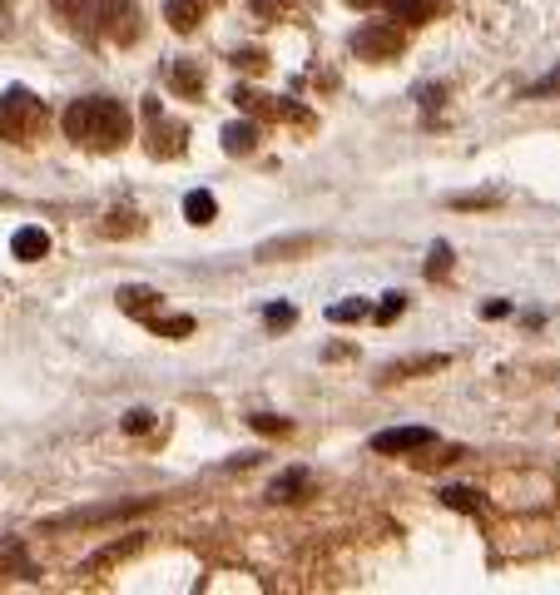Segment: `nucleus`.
I'll return each instance as SVG.
<instances>
[{
  "mask_svg": "<svg viewBox=\"0 0 560 595\" xmlns=\"http://www.w3.org/2000/svg\"><path fill=\"white\" fill-rule=\"evenodd\" d=\"M347 5H357V11H372V5H388V0H347Z\"/></svg>",
  "mask_w": 560,
  "mask_h": 595,
  "instance_id": "obj_35",
  "label": "nucleus"
},
{
  "mask_svg": "<svg viewBox=\"0 0 560 595\" xmlns=\"http://www.w3.org/2000/svg\"><path fill=\"white\" fill-rule=\"evenodd\" d=\"M437 497H442V507L466 511V516H476V511H481V497H476L472 487H442V491H437Z\"/></svg>",
  "mask_w": 560,
  "mask_h": 595,
  "instance_id": "obj_20",
  "label": "nucleus"
},
{
  "mask_svg": "<svg viewBox=\"0 0 560 595\" xmlns=\"http://www.w3.org/2000/svg\"><path fill=\"white\" fill-rule=\"evenodd\" d=\"M362 318H372V304H367V298H347V304L327 308V323H362Z\"/></svg>",
  "mask_w": 560,
  "mask_h": 595,
  "instance_id": "obj_21",
  "label": "nucleus"
},
{
  "mask_svg": "<svg viewBox=\"0 0 560 595\" xmlns=\"http://www.w3.org/2000/svg\"><path fill=\"white\" fill-rule=\"evenodd\" d=\"M11 253H15L21 263H40L45 253H50V234H45V228H15Z\"/></svg>",
  "mask_w": 560,
  "mask_h": 595,
  "instance_id": "obj_13",
  "label": "nucleus"
},
{
  "mask_svg": "<svg viewBox=\"0 0 560 595\" xmlns=\"http://www.w3.org/2000/svg\"><path fill=\"white\" fill-rule=\"evenodd\" d=\"M154 427V412L150 407H134V412H124V432H134V437H144Z\"/></svg>",
  "mask_w": 560,
  "mask_h": 595,
  "instance_id": "obj_28",
  "label": "nucleus"
},
{
  "mask_svg": "<svg viewBox=\"0 0 560 595\" xmlns=\"http://www.w3.org/2000/svg\"><path fill=\"white\" fill-rule=\"evenodd\" d=\"M159 507V497H119L109 501V507H80V511H65V516H50L40 531H75V526H105V521H130L140 516V511H154Z\"/></svg>",
  "mask_w": 560,
  "mask_h": 595,
  "instance_id": "obj_4",
  "label": "nucleus"
},
{
  "mask_svg": "<svg viewBox=\"0 0 560 595\" xmlns=\"http://www.w3.org/2000/svg\"><path fill=\"white\" fill-rule=\"evenodd\" d=\"M183 214H189V224L204 228V224H214V218H218V199L208 194V189H194V194L183 199Z\"/></svg>",
  "mask_w": 560,
  "mask_h": 595,
  "instance_id": "obj_19",
  "label": "nucleus"
},
{
  "mask_svg": "<svg viewBox=\"0 0 560 595\" xmlns=\"http://www.w3.org/2000/svg\"><path fill=\"white\" fill-rule=\"evenodd\" d=\"M511 313V304H501V298H496V304H486V318H507Z\"/></svg>",
  "mask_w": 560,
  "mask_h": 595,
  "instance_id": "obj_34",
  "label": "nucleus"
},
{
  "mask_svg": "<svg viewBox=\"0 0 560 595\" xmlns=\"http://www.w3.org/2000/svg\"><path fill=\"white\" fill-rule=\"evenodd\" d=\"M234 105H238V109H248V115H259V119H283V115H293V119H308V115H302V109H288V105H283V99L263 95V90H243V85L234 90Z\"/></svg>",
  "mask_w": 560,
  "mask_h": 595,
  "instance_id": "obj_9",
  "label": "nucleus"
},
{
  "mask_svg": "<svg viewBox=\"0 0 560 595\" xmlns=\"http://www.w3.org/2000/svg\"><path fill=\"white\" fill-rule=\"evenodd\" d=\"M224 150L228 154H253V150H259V124H253V119L228 124V130H224Z\"/></svg>",
  "mask_w": 560,
  "mask_h": 595,
  "instance_id": "obj_18",
  "label": "nucleus"
},
{
  "mask_svg": "<svg viewBox=\"0 0 560 595\" xmlns=\"http://www.w3.org/2000/svg\"><path fill=\"white\" fill-rule=\"evenodd\" d=\"M70 25L85 35H109V40H134V0H65Z\"/></svg>",
  "mask_w": 560,
  "mask_h": 595,
  "instance_id": "obj_2",
  "label": "nucleus"
},
{
  "mask_svg": "<svg viewBox=\"0 0 560 595\" xmlns=\"http://www.w3.org/2000/svg\"><path fill=\"white\" fill-rule=\"evenodd\" d=\"M313 497V476L302 472V466H288L283 476H273V487H269V501L273 507H298V501Z\"/></svg>",
  "mask_w": 560,
  "mask_h": 595,
  "instance_id": "obj_8",
  "label": "nucleus"
},
{
  "mask_svg": "<svg viewBox=\"0 0 560 595\" xmlns=\"http://www.w3.org/2000/svg\"><path fill=\"white\" fill-rule=\"evenodd\" d=\"M452 273V243H437V249L427 253V278L437 283V278H446Z\"/></svg>",
  "mask_w": 560,
  "mask_h": 595,
  "instance_id": "obj_24",
  "label": "nucleus"
},
{
  "mask_svg": "<svg viewBox=\"0 0 560 595\" xmlns=\"http://www.w3.org/2000/svg\"><path fill=\"white\" fill-rule=\"evenodd\" d=\"M313 249H318V234H288V238H269V243H259L253 259L259 263H283V259H298V253H313Z\"/></svg>",
  "mask_w": 560,
  "mask_h": 595,
  "instance_id": "obj_10",
  "label": "nucleus"
},
{
  "mask_svg": "<svg viewBox=\"0 0 560 595\" xmlns=\"http://www.w3.org/2000/svg\"><path fill=\"white\" fill-rule=\"evenodd\" d=\"M0 566H15L25 581H35V575H40V571H35V561L21 551V546H0Z\"/></svg>",
  "mask_w": 560,
  "mask_h": 595,
  "instance_id": "obj_25",
  "label": "nucleus"
},
{
  "mask_svg": "<svg viewBox=\"0 0 560 595\" xmlns=\"http://www.w3.org/2000/svg\"><path fill=\"white\" fill-rule=\"evenodd\" d=\"M452 357L446 353H421V357H402V362H388L382 368V382H407V378H421V372H442Z\"/></svg>",
  "mask_w": 560,
  "mask_h": 595,
  "instance_id": "obj_11",
  "label": "nucleus"
},
{
  "mask_svg": "<svg viewBox=\"0 0 560 595\" xmlns=\"http://www.w3.org/2000/svg\"><path fill=\"white\" fill-rule=\"evenodd\" d=\"M144 546V531H134V536H124V542H109L105 551H95L85 566H80V575H99V571H109V566H119V561H130L134 551Z\"/></svg>",
  "mask_w": 560,
  "mask_h": 595,
  "instance_id": "obj_12",
  "label": "nucleus"
},
{
  "mask_svg": "<svg viewBox=\"0 0 560 595\" xmlns=\"http://www.w3.org/2000/svg\"><path fill=\"white\" fill-rule=\"evenodd\" d=\"M183 124L169 115H159V105H150V154L154 159H179L183 154Z\"/></svg>",
  "mask_w": 560,
  "mask_h": 595,
  "instance_id": "obj_6",
  "label": "nucleus"
},
{
  "mask_svg": "<svg viewBox=\"0 0 560 595\" xmlns=\"http://www.w3.org/2000/svg\"><path fill=\"white\" fill-rule=\"evenodd\" d=\"M119 308H124L130 318H144V323H154L159 293H154V288H119Z\"/></svg>",
  "mask_w": 560,
  "mask_h": 595,
  "instance_id": "obj_17",
  "label": "nucleus"
},
{
  "mask_svg": "<svg viewBox=\"0 0 560 595\" xmlns=\"http://www.w3.org/2000/svg\"><path fill=\"white\" fill-rule=\"evenodd\" d=\"M40 124H45V105L25 85H11L0 95V140L31 144L40 134Z\"/></svg>",
  "mask_w": 560,
  "mask_h": 595,
  "instance_id": "obj_3",
  "label": "nucleus"
},
{
  "mask_svg": "<svg viewBox=\"0 0 560 595\" xmlns=\"http://www.w3.org/2000/svg\"><path fill=\"white\" fill-rule=\"evenodd\" d=\"M164 21L179 35H189L199 21H204V0H164Z\"/></svg>",
  "mask_w": 560,
  "mask_h": 595,
  "instance_id": "obj_15",
  "label": "nucleus"
},
{
  "mask_svg": "<svg viewBox=\"0 0 560 595\" xmlns=\"http://www.w3.org/2000/svg\"><path fill=\"white\" fill-rule=\"evenodd\" d=\"M353 50L362 55V60H397L402 55V31L388 21H372L362 25V31L353 35Z\"/></svg>",
  "mask_w": 560,
  "mask_h": 595,
  "instance_id": "obj_5",
  "label": "nucleus"
},
{
  "mask_svg": "<svg viewBox=\"0 0 560 595\" xmlns=\"http://www.w3.org/2000/svg\"><path fill=\"white\" fill-rule=\"evenodd\" d=\"M556 90H560V70H550L546 80H536V85L521 90V99H540V95H556Z\"/></svg>",
  "mask_w": 560,
  "mask_h": 595,
  "instance_id": "obj_29",
  "label": "nucleus"
},
{
  "mask_svg": "<svg viewBox=\"0 0 560 595\" xmlns=\"http://www.w3.org/2000/svg\"><path fill=\"white\" fill-rule=\"evenodd\" d=\"M154 333H159V337H189V333H194V318H189V313H179V318H154Z\"/></svg>",
  "mask_w": 560,
  "mask_h": 595,
  "instance_id": "obj_23",
  "label": "nucleus"
},
{
  "mask_svg": "<svg viewBox=\"0 0 560 595\" xmlns=\"http://www.w3.org/2000/svg\"><path fill=\"white\" fill-rule=\"evenodd\" d=\"M169 85L179 90L183 99H199V95H204V66H199V60H174Z\"/></svg>",
  "mask_w": 560,
  "mask_h": 595,
  "instance_id": "obj_14",
  "label": "nucleus"
},
{
  "mask_svg": "<svg viewBox=\"0 0 560 595\" xmlns=\"http://www.w3.org/2000/svg\"><path fill=\"white\" fill-rule=\"evenodd\" d=\"M65 140L80 144V150L109 154L130 140V109L109 95H85L65 109Z\"/></svg>",
  "mask_w": 560,
  "mask_h": 595,
  "instance_id": "obj_1",
  "label": "nucleus"
},
{
  "mask_svg": "<svg viewBox=\"0 0 560 595\" xmlns=\"http://www.w3.org/2000/svg\"><path fill=\"white\" fill-rule=\"evenodd\" d=\"M248 427H253V432H263V437H288L293 432L288 417H273V412H253V417H248Z\"/></svg>",
  "mask_w": 560,
  "mask_h": 595,
  "instance_id": "obj_22",
  "label": "nucleus"
},
{
  "mask_svg": "<svg viewBox=\"0 0 560 595\" xmlns=\"http://www.w3.org/2000/svg\"><path fill=\"white\" fill-rule=\"evenodd\" d=\"M50 5H55V11H65V0H50Z\"/></svg>",
  "mask_w": 560,
  "mask_h": 595,
  "instance_id": "obj_36",
  "label": "nucleus"
},
{
  "mask_svg": "<svg viewBox=\"0 0 560 595\" xmlns=\"http://www.w3.org/2000/svg\"><path fill=\"white\" fill-rule=\"evenodd\" d=\"M501 204V194H456L452 209H496Z\"/></svg>",
  "mask_w": 560,
  "mask_h": 595,
  "instance_id": "obj_30",
  "label": "nucleus"
},
{
  "mask_svg": "<svg viewBox=\"0 0 560 595\" xmlns=\"http://www.w3.org/2000/svg\"><path fill=\"white\" fill-rule=\"evenodd\" d=\"M402 308H407V293H388V298L372 308V318H378V323H397Z\"/></svg>",
  "mask_w": 560,
  "mask_h": 595,
  "instance_id": "obj_26",
  "label": "nucleus"
},
{
  "mask_svg": "<svg viewBox=\"0 0 560 595\" xmlns=\"http://www.w3.org/2000/svg\"><path fill=\"white\" fill-rule=\"evenodd\" d=\"M437 11H442L437 0H388V15L402 25H427Z\"/></svg>",
  "mask_w": 560,
  "mask_h": 595,
  "instance_id": "obj_16",
  "label": "nucleus"
},
{
  "mask_svg": "<svg viewBox=\"0 0 560 595\" xmlns=\"http://www.w3.org/2000/svg\"><path fill=\"white\" fill-rule=\"evenodd\" d=\"M263 323H269V328H293V323H298V308H293V304H273V308H263Z\"/></svg>",
  "mask_w": 560,
  "mask_h": 595,
  "instance_id": "obj_27",
  "label": "nucleus"
},
{
  "mask_svg": "<svg viewBox=\"0 0 560 595\" xmlns=\"http://www.w3.org/2000/svg\"><path fill=\"white\" fill-rule=\"evenodd\" d=\"M283 5H293V0H253V11L259 15H273V11H283Z\"/></svg>",
  "mask_w": 560,
  "mask_h": 595,
  "instance_id": "obj_33",
  "label": "nucleus"
},
{
  "mask_svg": "<svg viewBox=\"0 0 560 595\" xmlns=\"http://www.w3.org/2000/svg\"><path fill=\"white\" fill-rule=\"evenodd\" d=\"M421 447H437L431 427H392V432L372 437V452L378 456H407V452H421Z\"/></svg>",
  "mask_w": 560,
  "mask_h": 595,
  "instance_id": "obj_7",
  "label": "nucleus"
},
{
  "mask_svg": "<svg viewBox=\"0 0 560 595\" xmlns=\"http://www.w3.org/2000/svg\"><path fill=\"white\" fill-rule=\"evenodd\" d=\"M134 228H140V218H134V214H109L105 234H109V238H115V234H134Z\"/></svg>",
  "mask_w": 560,
  "mask_h": 595,
  "instance_id": "obj_31",
  "label": "nucleus"
},
{
  "mask_svg": "<svg viewBox=\"0 0 560 595\" xmlns=\"http://www.w3.org/2000/svg\"><path fill=\"white\" fill-rule=\"evenodd\" d=\"M234 66H238V70H263V66H269V55H263V50H238Z\"/></svg>",
  "mask_w": 560,
  "mask_h": 595,
  "instance_id": "obj_32",
  "label": "nucleus"
}]
</instances>
